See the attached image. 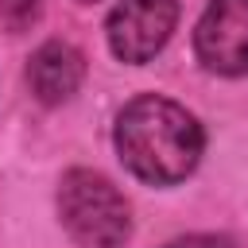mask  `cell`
I'll use <instances>...</instances> for the list:
<instances>
[{
  "label": "cell",
  "mask_w": 248,
  "mask_h": 248,
  "mask_svg": "<svg viewBox=\"0 0 248 248\" xmlns=\"http://www.w3.org/2000/svg\"><path fill=\"white\" fill-rule=\"evenodd\" d=\"M202 143V124L182 105L155 93L128 101L116 116V151L124 167L151 186L182 182L198 167Z\"/></svg>",
  "instance_id": "6da1fadb"
},
{
  "label": "cell",
  "mask_w": 248,
  "mask_h": 248,
  "mask_svg": "<svg viewBox=\"0 0 248 248\" xmlns=\"http://www.w3.org/2000/svg\"><path fill=\"white\" fill-rule=\"evenodd\" d=\"M58 213L70 236L85 248H120L128 240L132 217L120 190L93 174V170H70L58 186Z\"/></svg>",
  "instance_id": "7a4b0ae2"
},
{
  "label": "cell",
  "mask_w": 248,
  "mask_h": 248,
  "mask_svg": "<svg viewBox=\"0 0 248 248\" xmlns=\"http://www.w3.org/2000/svg\"><path fill=\"white\" fill-rule=\"evenodd\" d=\"M178 23V0H120L108 12V46L124 62L155 58Z\"/></svg>",
  "instance_id": "3957f363"
},
{
  "label": "cell",
  "mask_w": 248,
  "mask_h": 248,
  "mask_svg": "<svg viewBox=\"0 0 248 248\" xmlns=\"http://www.w3.org/2000/svg\"><path fill=\"white\" fill-rule=\"evenodd\" d=\"M194 46L213 74H248V0H209L198 19Z\"/></svg>",
  "instance_id": "277c9868"
},
{
  "label": "cell",
  "mask_w": 248,
  "mask_h": 248,
  "mask_svg": "<svg viewBox=\"0 0 248 248\" xmlns=\"http://www.w3.org/2000/svg\"><path fill=\"white\" fill-rule=\"evenodd\" d=\"M81 74H85V62H81V54L70 43H43L31 54V66H27L31 93L43 105L70 101L78 93V85H81Z\"/></svg>",
  "instance_id": "5b68a950"
},
{
  "label": "cell",
  "mask_w": 248,
  "mask_h": 248,
  "mask_svg": "<svg viewBox=\"0 0 248 248\" xmlns=\"http://www.w3.org/2000/svg\"><path fill=\"white\" fill-rule=\"evenodd\" d=\"M39 16V0H0V19L8 31H23L31 27Z\"/></svg>",
  "instance_id": "8992f818"
},
{
  "label": "cell",
  "mask_w": 248,
  "mask_h": 248,
  "mask_svg": "<svg viewBox=\"0 0 248 248\" xmlns=\"http://www.w3.org/2000/svg\"><path fill=\"white\" fill-rule=\"evenodd\" d=\"M167 248H232L225 236H178V240H170Z\"/></svg>",
  "instance_id": "52a82bcc"
},
{
  "label": "cell",
  "mask_w": 248,
  "mask_h": 248,
  "mask_svg": "<svg viewBox=\"0 0 248 248\" xmlns=\"http://www.w3.org/2000/svg\"><path fill=\"white\" fill-rule=\"evenodd\" d=\"M85 4H89V0H85Z\"/></svg>",
  "instance_id": "ba28073f"
}]
</instances>
